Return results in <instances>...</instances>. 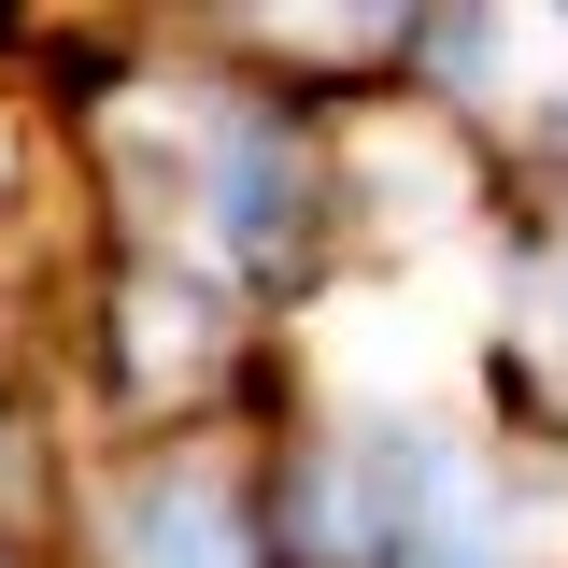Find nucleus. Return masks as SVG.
<instances>
[{
    "instance_id": "f03ea898",
    "label": "nucleus",
    "mask_w": 568,
    "mask_h": 568,
    "mask_svg": "<svg viewBox=\"0 0 568 568\" xmlns=\"http://www.w3.org/2000/svg\"><path fill=\"white\" fill-rule=\"evenodd\" d=\"M114 555L129 568H271V526L242 497H213V484H142L114 511Z\"/></svg>"
},
{
    "instance_id": "f257e3e1",
    "label": "nucleus",
    "mask_w": 568,
    "mask_h": 568,
    "mask_svg": "<svg viewBox=\"0 0 568 568\" xmlns=\"http://www.w3.org/2000/svg\"><path fill=\"white\" fill-rule=\"evenodd\" d=\"M313 213H327V171H313V142L284 129V114H242V129L213 142V227H227V256L256 284L313 271Z\"/></svg>"
}]
</instances>
